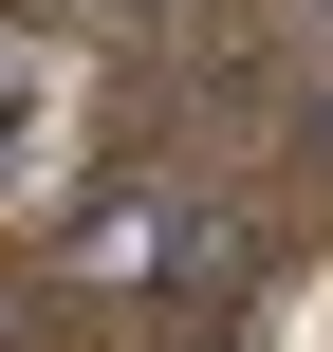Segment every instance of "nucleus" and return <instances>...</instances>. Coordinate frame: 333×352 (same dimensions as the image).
Here are the masks:
<instances>
[{
  "label": "nucleus",
  "mask_w": 333,
  "mask_h": 352,
  "mask_svg": "<svg viewBox=\"0 0 333 352\" xmlns=\"http://www.w3.org/2000/svg\"><path fill=\"white\" fill-rule=\"evenodd\" d=\"M297 167H315V186H333V93H297Z\"/></svg>",
  "instance_id": "1"
}]
</instances>
